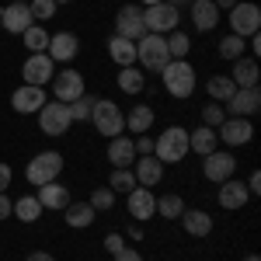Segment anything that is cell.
<instances>
[{"mask_svg": "<svg viewBox=\"0 0 261 261\" xmlns=\"http://www.w3.org/2000/svg\"><path fill=\"white\" fill-rule=\"evenodd\" d=\"M195 77H199V73H195V66H192L188 60H171L161 70V81H164V87H167V94L178 98V101L195 94V87H199Z\"/></svg>", "mask_w": 261, "mask_h": 261, "instance_id": "obj_1", "label": "cell"}, {"mask_svg": "<svg viewBox=\"0 0 261 261\" xmlns=\"http://www.w3.org/2000/svg\"><path fill=\"white\" fill-rule=\"evenodd\" d=\"M136 63H140V70L161 73L164 66L171 63V53H167V35H153V32H146V35L136 42Z\"/></svg>", "mask_w": 261, "mask_h": 261, "instance_id": "obj_2", "label": "cell"}, {"mask_svg": "<svg viewBox=\"0 0 261 261\" xmlns=\"http://www.w3.org/2000/svg\"><path fill=\"white\" fill-rule=\"evenodd\" d=\"M185 153H188V129H185V125H167L161 136H157L153 157L167 167V164H181Z\"/></svg>", "mask_w": 261, "mask_h": 261, "instance_id": "obj_3", "label": "cell"}, {"mask_svg": "<svg viewBox=\"0 0 261 261\" xmlns=\"http://www.w3.org/2000/svg\"><path fill=\"white\" fill-rule=\"evenodd\" d=\"M60 174H63V153L60 150H42L24 167V178H28V185H35V188L39 185H49V181H60Z\"/></svg>", "mask_w": 261, "mask_h": 261, "instance_id": "obj_4", "label": "cell"}, {"mask_svg": "<svg viewBox=\"0 0 261 261\" xmlns=\"http://www.w3.org/2000/svg\"><path fill=\"white\" fill-rule=\"evenodd\" d=\"M91 122H94V129H98L105 140H112V136H122V133H125V112H122L112 98H98V101H94Z\"/></svg>", "mask_w": 261, "mask_h": 261, "instance_id": "obj_5", "label": "cell"}, {"mask_svg": "<svg viewBox=\"0 0 261 261\" xmlns=\"http://www.w3.org/2000/svg\"><path fill=\"white\" fill-rule=\"evenodd\" d=\"M143 24H146V32H153V35H171V32H178L181 24V11L174 4H153V7H143Z\"/></svg>", "mask_w": 261, "mask_h": 261, "instance_id": "obj_6", "label": "cell"}, {"mask_svg": "<svg viewBox=\"0 0 261 261\" xmlns=\"http://www.w3.org/2000/svg\"><path fill=\"white\" fill-rule=\"evenodd\" d=\"M226 14H230V35L247 39V35H254V32L261 28V7L251 4V0H237Z\"/></svg>", "mask_w": 261, "mask_h": 261, "instance_id": "obj_7", "label": "cell"}, {"mask_svg": "<svg viewBox=\"0 0 261 261\" xmlns=\"http://www.w3.org/2000/svg\"><path fill=\"white\" fill-rule=\"evenodd\" d=\"M70 125H73V119H70V105H63V101H56V98L42 105L39 129L45 133V136H66Z\"/></svg>", "mask_w": 261, "mask_h": 261, "instance_id": "obj_8", "label": "cell"}, {"mask_svg": "<svg viewBox=\"0 0 261 261\" xmlns=\"http://www.w3.org/2000/svg\"><path fill=\"white\" fill-rule=\"evenodd\" d=\"M233 171H237V157L230 150H213L209 157H202V178L213 185H223L226 178H233Z\"/></svg>", "mask_w": 261, "mask_h": 261, "instance_id": "obj_9", "label": "cell"}, {"mask_svg": "<svg viewBox=\"0 0 261 261\" xmlns=\"http://www.w3.org/2000/svg\"><path fill=\"white\" fill-rule=\"evenodd\" d=\"M115 35H122V39H129V42H140L143 35H146L140 4H125V7H119V14H115Z\"/></svg>", "mask_w": 261, "mask_h": 261, "instance_id": "obj_10", "label": "cell"}, {"mask_svg": "<svg viewBox=\"0 0 261 261\" xmlns=\"http://www.w3.org/2000/svg\"><path fill=\"white\" fill-rule=\"evenodd\" d=\"M53 98L63 101V105H70V101H77L81 94H87V84H84V73H77L73 66L70 70H63V73H56L53 77Z\"/></svg>", "mask_w": 261, "mask_h": 261, "instance_id": "obj_11", "label": "cell"}, {"mask_svg": "<svg viewBox=\"0 0 261 261\" xmlns=\"http://www.w3.org/2000/svg\"><path fill=\"white\" fill-rule=\"evenodd\" d=\"M21 77H24V84H32V87H45V84L56 77V63L49 60L45 53H28V60L21 66Z\"/></svg>", "mask_w": 261, "mask_h": 261, "instance_id": "obj_12", "label": "cell"}, {"mask_svg": "<svg viewBox=\"0 0 261 261\" xmlns=\"http://www.w3.org/2000/svg\"><path fill=\"white\" fill-rule=\"evenodd\" d=\"M258 108H261L258 87H237V91L230 94V101L223 105V112L233 115V119H251V115H258Z\"/></svg>", "mask_w": 261, "mask_h": 261, "instance_id": "obj_13", "label": "cell"}, {"mask_svg": "<svg viewBox=\"0 0 261 261\" xmlns=\"http://www.w3.org/2000/svg\"><path fill=\"white\" fill-rule=\"evenodd\" d=\"M125 209H129V216L136 223H146L157 216V195H153V188H133L129 195H125Z\"/></svg>", "mask_w": 261, "mask_h": 261, "instance_id": "obj_14", "label": "cell"}, {"mask_svg": "<svg viewBox=\"0 0 261 261\" xmlns=\"http://www.w3.org/2000/svg\"><path fill=\"white\" fill-rule=\"evenodd\" d=\"M216 136H220V143H226V146H247V143L254 140V125H251V119H233V115H226L223 125L216 129Z\"/></svg>", "mask_w": 261, "mask_h": 261, "instance_id": "obj_15", "label": "cell"}, {"mask_svg": "<svg viewBox=\"0 0 261 261\" xmlns=\"http://www.w3.org/2000/svg\"><path fill=\"white\" fill-rule=\"evenodd\" d=\"M77 53H81V39H77L73 32H56V35H49L45 56L53 63H73Z\"/></svg>", "mask_w": 261, "mask_h": 261, "instance_id": "obj_16", "label": "cell"}, {"mask_svg": "<svg viewBox=\"0 0 261 261\" xmlns=\"http://www.w3.org/2000/svg\"><path fill=\"white\" fill-rule=\"evenodd\" d=\"M45 87H32V84H21L18 91L11 94V108L18 112V115H39L42 105H45Z\"/></svg>", "mask_w": 261, "mask_h": 261, "instance_id": "obj_17", "label": "cell"}, {"mask_svg": "<svg viewBox=\"0 0 261 261\" xmlns=\"http://www.w3.org/2000/svg\"><path fill=\"white\" fill-rule=\"evenodd\" d=\"M32 24H35V18H32V11H28V4H7V7L0 11V28L11 32V35H24Z\"/></svg>", "mask_w": 261, "mask_h": 261, "instance_id": "obj_18", "label": "cell"}, {"mask_svg": "<svg viewBox=\"0 0 261 261\" xmlns=\"http://www.w3.org/2000/svg\"><path fill=\"white\" fill-rule=\"evenodd\" d=\"M188 14H192V24H195V32H213L216 24H220V7L213 4V0H192L188 4Z\"/></svg>", "mask_w": 261, "mask_h": 261, "instance_id": "obj_19", "label": "cell"}, {"mask_svg": "<svg viewBox=\"0 0 261 261\" xmlns=\"http://www.w3.org/2000/svg\"><path fill=\"white\" fill-rule=\"evenodd\" d=\"M133 174H136V185L140 188H157L164 181V164L150 153V157H136V164H133Z\"/></svg>", "mask_w": 261, "mask_h": 261, "instance_id": "obj_20", "label": "cell"}, {"mask_svg": "<svg viewBox=\"0 0 261 261\" xmlns=\"http://www.w3.org/2000/svg\"><path fill=\"white\" fill-rule=\"evenodd\" d=\"M216 199H220L223 209H244L247 199H251V192H247V185L237 178H226L220 185V192H216Z\"/></svg>", "mask_w": 261, "mask_h": 261, "instance_id": "obj_21", "label": "cell"}, {"mask_svg": "<svg viewBox=\"0 0 261 261\" xmlns=\"http://www.w3.org/2000/svg\"><path fill=\"white\" fill-rule=\"evenodd\" d=\"M226 77L237 84V87H258V81H261L258 60H254V56H241V60H233V70H230Z\"/></svg>", "mask_w": 261, "mask_h": 261, "instance_id": "obj_22", "label": "cell"}, {"mask_svg": "<svg viewBox=\"0 0 261 261\" xmlns=\"http://www.w3.org/2000/svg\"><path fill=\"white\" fill-rule=\"evenodd\" d=\"M35 199L42 202V209H66L70 205V188L63 181H49V185H39Z\"/></svg>", "mask_w": 261, "mask_h": 261, "instance_id": "obj_23", "label": "cell"}, {"mask_svg": "<svg viewBox=\"0 0 261 261\" xmlns=\"http://www.w3.org/2000/svg\"><path fill=\"white\" fill-rule=\"evenodd\" d=\"M213 150H220V136H216V129H209V125H199V129H192V133H188V153L209 157Z\"/></svg>", "mask_w": 261, "mask_h": 261, "instance_id": "obj_24", "label": "cell"}, {"mask_svg": "<svg viewBox=\"0 0 261 261\" xmlns=\"http://www.w3.org/2000/svg\"><path fill=\"white\" fill-rule=\"evenodd\" d=\"M178 220H181V226H185L188 237H209V233H213V216H209L205 209H185Z\"/></svg>", "mask_w": 261, "mask_h": 261, "instance_id": "obj_25", "label": "cell"}, {"mask_svg": "<svg viewBox=\"0 0 261 261\" xmlns=\"http://www.w3.org/2000/svg\"><path fill=\"white\" fill-rule=\"evenodd\" d=\"M108 161L112 167H133L136 164V146L129 136H112L108 140Z\"/></svg>", "mask_w": 261, "mask_h": 261, "instance_id": "obj_26", "label": "cell"}, {"mask_svg": "<svg viewBox=\"0 0 261 261\" xmlns=\"http://www.w3.org/2000/svg\"><path fill=\"white\" fill-rule=\"evenodd\" d=\"M63 213H66V216H63L66 226H73V230H87V226L94 223V216H98V213L91 209V202H70Z\"/></svg>", "mask_w": 261, "mask_h": 261, "instance_id": "obj_27", "label": "cell"}, {"mask_svg": "<svg viewBox=\"0 0 261 261\" xmlns=\"http://www.w3.org/2000/svg\"><path fill=\"white\" fill-rule=\"evenodd\" d=\"M153 119H157V112H153L150 105H136V108H129V115H125V129L136 133V136H143V133H150Z\"/></svg>", "mask_w": 261, "mask_h": 261, "instance_id": "obj_28", "label": "cell"}, {"mask_svg": "<svg viewBox=\"0 0 261 261\" xmlns=\"http://www.w3.org/2000/svg\"><path fill=\"white\" fill-rule=\"evenodd\" d=\"M108 56L119 66H136V42L122 39V35H112L108 39Z\"/></svg>", "mask_w": 261, "mask_h": 261, "instance_id": "obj_29", "label": "cell"}, {"mask_svg": "<svg viewBox=\"0 0 261 261\" xmlns=\"http://www.w3.org/2000/svg\"><path fill=\"white\" fill-rule=\"evenodd\" d=\"M115 84H119V91H125V94H143V87H146V73H143L140 66H119Z\"/></svg>", "mask_w": 261, "mask_h": 261, "instance_id": "obj_30", "label": "cell"}, {"mask_svg": "<svg viewBox=\"0 0 261 261\" xmlns=\"http://www.w3.org/2000/svg\"><path fill=\"white\" fill-rule=\"evenodd\" d=\"M205 91H209V101L226 105V101H230V94L237 91V84L230 81L226 73H213V77H209V84H205Z\"/></svg>", "mask_w": 261, "mask_h": 261, "instance_id": "obj_31", "label": "cell"}, {"mask_svg": "<svg viewBox=\"0 0 261 261\" xmlns=\"http://www.w3.org/2000/svg\"><path fill=\"white\" fill-rule=\"evenodd\" d=\"M42 213H45V209H42V202L35 199V195H21V199L14 202V209H11V216H18L21 223H35Z\"/></svg>", "mask_w": 261, "mask_h": 261, "instance_id": "obj_32", "label": "cell"}, {"mask_svg": "<svg viewBox=\"0 0 261 261\" xmlns=\"http://www.w3.org/2000/svg\"><path fill=\"white\" fill-rule=\"evenodd\" d=\"M108 188H112L115 195H129V192L136 188V174H133V167H112Z\"/></svg>", "mask_w": 261, "mask_h": 261, "instance_id": "obj_33", "label": "cell"}, {"mask_svg": "<svg viewBox=\"0 0 261 261\" xmlns=\"http://www.w3.org/2000/svg\"><path fill=\"white\" fill-rule=\"evenodd\" d=\"M181 213H185V199H181V195L167 192V195L157 199V216H161V220H178Z\"/></svg>", "mask_w": 261, "mask_h": 261, "instance_id": "obj_34", "label": "cell"}, {"mask_svg": "<svg viewBox=\"0 0 261 261\" xmlns=\"http://www.w3.org/2000/svg\"><path fill=\"white\" fill-rule=\"evenodd\" d=\"M21 42H24V49L28 53H45V45H49V32H45V24H32L24 35H21Z\"/></svg>", "mask_w": 261, "mask_h": 261, "instance_id": "obj_35", "label": "cell"}, {"mask_svg": "<svg viewBox=\"0 0 261 261\" xmlns=\"http://www.w3.org/2000/svg\"><path fill=\"white\" fill-rule=\"evenodd\" d=\"M167 53H171V60H188L192 39H188L185 32H171V35H167Z\"/></svg>", "mask_w": 261, "mask_h": 261, "instance_id": "obj_36", "label": "cell"}, {"mask_svg": "<svg viewBox=\"0 0 261 261\" xmlns=\"http://www.w3.org/2000/svg\"><path fill=\"white\" fill-rule=\"evenodd\" d=\"M244 49H247V39H241V35H226V39H220V56L223 60H241Z\"/></svg>", "mask_w": 261, "mask_h": 261, "instance_id": "obj_37", "label": "cell"}, {"mask_svg": "<svg viewBox=\"0 0 261 261\" xmlns=\"http://www.w3.org/2000/svg\"><path fill=\"white\" fill-rule=\"evenodd\" d=\"M94 101H98V98H91V94H81L77 101H70V119H73V122H91Z\"/></svg>", "mask_w": 261, "mask_h": 261, "instance_id": "obj_38", "label": "cell"}, {"mask_svg": "<svg viewBox=\"0 0 261 261\" xmlns=\"http://www.w3.org/2000/svg\"><path fill=\"white\" fill-rule=\"evenodd\" d=\"M56 7H60L56 0H28V11H32V18L39 21V24L56 18Z\"/></svg>", "mask_w": 261, "mask_h": 261, "instance_id": "obj_39", "label": "cell"}, {"mask_svg": "<svg viewBox=\"0 0 261 261\" xmlns=\"http://www.w3.org/2000/svg\"><path fill=\"white\" fill-rule=\"evenodd\" d=\"M87 202H91V209H94V213H105V209H112V205H115V192H112L108 185H105V188H94Z\"/></svg>", "mask_w": 261, "mask_h": 261, "instance_id": "obj_40", "label": "cell"}, {"mask_svg": "<svg viewBox=\"0 0 261 261\" xmlns=\"http://www.w3.org/2000/svg\"><path fill=\"white\" fill-rule=\"evenodd\" d=\"M223 119H226V112H223V105H216V101H209V105L202 108V125H209V129H220Z\"/></svg>", "mask_w": 261, "mask_h": 261, "instance_id": "obj_41", "label": "cell"}, {"mask_svg": "<svg viewBox=\"0 0 261 261\" xmlns=\"http://www.w3.org/2000/svg\"><path fill=\"white\" fill-rule=\"evenodd\" d=\"M133 146H136V157H150V153H153V146H157V140L143 133V136H136V140H133Z\"/></svg>", "mask_w": 261, "mask_h": 261, "instance_id": "obj_42", "label": "cell"}, {"mask_svg": "<svg viewBox=\"0 0 261 261\" xmlns=\"http://www.w3.org/2000/svg\"><path fill=\"white\" fill-rule=\"evenodd\" d=\"M122 247H125V237H122V233H108V237H105V251H108L112 258L119 254Z\"/></svg>", "mask_w": 261, "mask_h": 261, "instance_id": "obj_43", "label": "cell"}, {"mask_svg": "<svg viewBox=\"0 0 261 261\" xmlns=\"http://www.w3.org/2000/svg\"><path fill=\"white\" fill-rule=\"evenodd\" d=\"M11 209H14V202L7 199V192H0V220H11Z\"/></svg>", "mask_w": 261, "mask_h": 261, "instance_id": "obj_44", "label": "cell"}, {"mask_svg": "<svg viewBox=\"0 0 261 261\" xmlns=\"http://www.w3.org/2000/svg\"><path fill=\"white\" fill-rule=\"evenodd\" d=\"M244 185H247V192H251V195H261V171H254Z\"/></svg>", "mask_w": 261, "mask_h": 261, "instance_id": "obj_45", "label": "cell"}, {"mask_svg": "<svg viewBox=\"0 0 261 261\" xmlns=\"http://www.w3.org/2000/svg\"><path fill=\"white\" fill-rule=\"evenodd\" d=\"M115 261H143L140 251H133V247H122L119 254H115Z\"/></svg>", "mask_w": 261, "mask_h": 261, "instance_id": "obj_46", "label": "cell"}, {"mask_svg": "<svg viewBox=\"0 0 261 261\" xmlns=\"http://www.w3.org/2000/svg\"><path fill=\"white\" fill-rule=\"evenodd\" d=\"M7 188H11V167L0 164V192H7Z\"/></svg>", "mask_w": 261, "mask_h": 261, "instance_id": "obj_47", "label": "cell"}, {"mask_svg": "<svg viewBox=\"0 0 261 261\" xmlns=\"http://www.w3.org/2000/svg\"><path fill=\"white\" fill-rule=\"evenodd\" d=\"M24 261H56V258H53L49 251H32V254H28Z\"/></svg>", "mask_w": 261, "mask_h": 261, "instance_id": "obj_48", "label": "cell"}, {"mask_svg": "<svg viewBox=\"0 0 261 261\" xmlns=\"http://www.w3.org/2000/svg\"><path fill=\"white\" fill-rule=\"evenodd\" d=\"M129 237H133V241H140V237H143V223L133 220V226H129Z\"/></svg>", "mask_w": 261, "mask_h": 261, "instance_id": "obj_49", "label": "cell"}, {"mask_svg": "<svg viewBox=\"0 0 261 261\" xmlns=\"http://www.w3.org/2000/svg\"><path fill=\"white\" fill-rule=\"evenodd\" d=\"M247 42H251V53L258 56V53H261V39H258V32H254V35H247Z\"/></svg>", "mask_w": 261, "mask_h": 261, "instance_id": "obj_50", "label": "cell"}, {"mask_svg": "<svg viewBox=\"0 0 261 261\" xmlns=\"http://www.w3.org/2000/svg\"><path fill=\"white\" fill-rule=\"evenodd\" d=\"M213 4H216V7H220V11H230V7H233V4H237V0H213Z\"/></svg>", "mask_w": 261, "mask_h": 261, "instance_id": "obj_51", "label": "cell"}, {"mask_svg": "<svg viewBox=\"0 0 261 261\" xmlns=\"http://www.w3.org/2000/svg\"><path fill=\"white\" fill-rule=\"evenodd\" d=\"M143 7H153V4H164V0H140Z\"/></svg>", "mask_w": 261, "mask_h": 261, "instance_id": "obj_52", "label": "cell"}, {"mask_svg": "<svg viewBox=\"0 0 261 261\" xmlns=\"http://www.w3.org/2000/svg\"><path fill=\"white\" fill-rule=\"evenodd\" d=\"M244 261H261V258H258V254H247V258H244Z\"/></svg>", "mask_w": 261, "mask_h": 261, "instance_id": "obj_53", "label": "cell"}, {"mask_svg": "<svg viewBox=\"0 0 261 261\" xmlns=\"http://www.w3.org/2000/svg\"><path fill=\"white\" fill-rule=\"evenodd\" d=\"M56 4H73V0H56Z\"/></svg>", "mask_w": 261, "mask_h": 261, "instance_id": "obj_54", "label": "cell"}, {"mask_svg": "<svg viewBox=\"0 0 261 261\" xmlns=\"http://www.w3.org/2000/svg\"><path fill=\"white\" fill-rule=\"evenodd\" d=\"M11 4H28V0H11Z\"/></svg>", "mask_w": 261, "mask_h": 261, "instance_id": "obj_55", "label": "cell"}, {"mask_svg": "<svg viewBox=\"0 0 261 261\" xmlns=\"http://www.w3.org/2000/svg\"><path fill=\"white\" fill-rule=\"evenodd\" d=\"M0 32H4V28H0Z\"/></svg>", "mask_w": 261, "mask_h": 261, "instance_id": "obj_56", "label": "cell"}]
</instances>
